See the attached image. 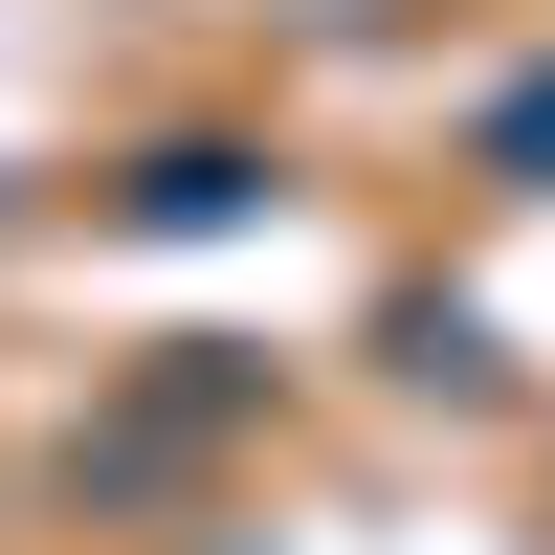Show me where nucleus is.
<instances>
[{
	"mask_svg": "<svg viewBox=\"0 0 555 555\" xmlns=\"http://www.w3.org/2000/svg\"><path fill=\"white\" fill-rule=\"evenodd\" d=\"M489 178H533V201H555V67L512 89V112H489Z\"/></svg>",
	"mask_w": 555,
	"mask_h": 555,
	"instance_id": "obj_1",
	"label": "nucleus"
}]
</instances>
